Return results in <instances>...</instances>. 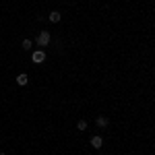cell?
<instances>
[{
	"mask_svg": "<svg viewBox=\"0 0 155 155\" xmlns=\"http://www.w3.org/2000/svg\"><path fill=\"white\" fill-rule=\"evenodd\" d=\"M77 128H79L81 132L87 130V122H85V120H79V122H77Z\"/></svg>",
	"mask_w": 155,
	"mask_h": 155,
	"instance_id": "ba28073f",
	"label": "cell"
},
{
	"mask_svg": "<svg viewBox=\"0 0 155 155\" xmlns=\"http://www.w3.org/2000/svg\"><path fill=\"white\" fill-rule=\"evenodd\" d=\"M31 60H33L35 64H41V62L46 60V52H44V50H35V52L31 54Z\"/></svg>",
	"mask_w": 155,
	"mask_h": 155,
	"instance_id": "6da1fadb",
	"label": "cell"
},
{
	"mask_svg": "<svg viewBox=\"0 0 155 155\" xmlns=\"http://www.w3.org/2000/svg\"><path fill=\"white\" fill-rule=\"evenodd\" d=\"M0 155H6V153H0Z\"/></svg>",
	"mask_w": 155,
	"mask_h": 155,
	"instance_id": "9c48e42d",
	"label": "cell"
},
{
	"mask_svg": "<svg viewBox=\"0 0 155 155\" xmlns=\"http://www.w3.org/2000/svg\"><path fill=\"white\" fill-rule=\"evenodd\" d=\"M101 145H104L101 137H91V147H93V149H99Z\"/></svg>",
	"mask_w": 155,
	"mask_h": 155,
	"instance_id": "5b68a950",
	"label": "cell"
},
{
	"mask_svg": "<svg viewBox=\"0 0 155 155\" xmlns=\"http://www.w3.org/2000/svg\"><path fill=\"white\" fill-rule=\"evenodd\" d=\"M21 48H23V50H31V48H33V41H31V39H23Z\"/></svg>",
	"mask_w": 155,
	"mask_h": 155,
	"instance_id": "52a82bcc",
	"label": "cell"
},
{
	"mask_svg": "<svg viewBox=\"0 0 155 155\" xmlns=\"http://www.w3.org/2000/svg\"><path fill=\"white\" fill-rule=\"evenodd\" d=\"M60 19H62V15H60L58 11H52V12H50V21H52V23H58Z\"/></svg>",
	"mask_w": 155,
	"mask_h": 155,
	"instance_id": "8992f818",
	"label": "cell"
},
{
	"mask_svg": "<svg viewBox=\"0 0 155 155\" xmlns=\"http://www.w3.org/2000/svg\"><path fill=\"white\" fill-rule=\"evenodd\" d=\"M95 124H97V126H101V128H106L107 124H110V120H107L106 116H97V118H95Z\"/></svg>",
	"mask_w": 155,
	"mask_h": 155,
	"instance_id": "3957f363",
	"label": "cell"
},
{
	"mask_svg": "<svg viewBox=\"0 0 155 155\" xmlns=\"http://www.w3.org/2000/svg\"><path fill=\"white\" fill-rule=\"evenodd\" d=\"M27 81H29V77H27L25 72L17 74V85H21V87H23V85H27Z\"/></svg>",
	"mask_w": 155,
	"mask_h": 155,
	"instance_id": "277c9868",
	"label": "cell"
},
{
	"mask_svg": "<svg viewBox=\"0 0 155 155\" xmlns=\"http://www.w3.org/2000/svg\"><path fill=\"white\" fill-rule=\"evenodd\" d=\"M48 44H50V33L48 31H41L37 35V46H48Z\"/></svg>",
	"mask_w": 155,
	"mask_h": 155,
	"instance_id": "7a4b0ae2",
	"label": "cell"
}]
</instances>
